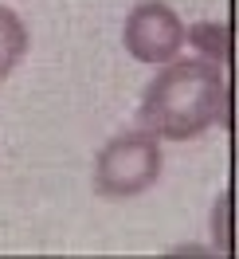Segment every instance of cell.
Segmentation results:
<instances>
[{
  "label": "cell",
  "mask_w": 239,
  "mask_h": 259,
  "mask_svg": "<svg viewBox=\"0 0 239 259\" xmlns=\"http://www.w3.org/2000/svg\"><path fill=\"white\" fill-rule=\"evenodd\" d=\"M223 118H227V79L223 67L204 55L192 59L176 55L161 63L137 106L141 130L165 142H192Z\"/></svg>",
  "instance_id": "6da1fadb"
},
{
  "label": "cell",
  "mask_w": 239,
  "mask_h": 259,
  "mask_svg": "<svg viewBox=\"0 0 239 259\" xmlns=\"http://www.w3.org/2000/svg\"><path fill=\"white\" fill-rule=\"evenodd\" d=\"M24 55H28V28L8 4H0V82L20 67Z\"/></svg>",
  "instance_id": "277c9868"
},
{
  "label": "cell",
  "mask_w": 239,
  "mask_h": 259,
  "mask_svg": "<svg viewBox=\"0 0 239 259\" xmlns=\"http://www.w3.org/2000/svg\"><path fill=\"white\" fill-rule=\"evenodd\" d=\"M122 44L137 63L161 67L169 59H176L180 48H184V20L161 0H141V4L129 8L126 28H122Z\"/></svg>",
  "instance_id": "3957f363"
},
{
  "label": "cell",
  "mask_w": 239,
  "mask_h": 259,
  "mask_svg": "<svg viewBox=\"0 0 239 259\" xmlns=\"http://www.w3.org/2000/svg\"><path fill=\"white\" fill-rule=\"evenodd\" d=\"M184 44H192V48L200 51L204 59H212V63H227V28L223 24H196V28H184Z\"/></svg>",
  "instance_id": "5b68a950"
},
{
  "label": "cell",
  "mask_w": 239,
  "mask_h": 259,
  "mask_svg": "<svg viewBox=\"0 0 239 259\" xmlns=\"http://www.w3.org/2000/svg\"><path fill=\"white\" fill-rule=\"evenodd\" d=\"M161 138H153L149 130H126L110 138L94 157V193L106 200H129V196L149 193L161 177Z\"/></svg>",
  "instance_id": "7a4b0ae2"
}]
</instances>
